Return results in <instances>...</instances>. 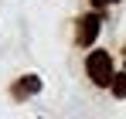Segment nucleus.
<instances>
[{
  "label": "nucleus",
  "mask_w": 126,
  "mask_h": 119,
  "mask_svg": "<svg viewBox=\"0 0 126 119\" xmlns=\"http://www.w3.org/2000/svg\"><path fill=\"white\" fill-rule=\"evenodd\" d=\"M109 89H112V95H116V99H126V72H116V78H112Z\"/></svg>",
  "instance_id": "obj_4"
},
{
  "label": "nucleus",
  "mask_w": 126,
  "mask_h": 119,
  "mask_svg": "<svg viewBox=\"0 0 126 119\" xmlns=\"http://www.w3.org/2000/svg\"><path fill=\"white\" fill-rule=\"evenodd\" d=\"M95 7H109V3H119V0H92Z\"/></svg>",
  "instance_id": "obj_5"
},
{
  "label": "nucleus",
  "mask_w": 126,
  "mask_h": 119,
  "mask_svg": "<svg viewBox=\"0 0 126 119\" xmlns=\"http://www.w3.org/2000/svg\"><path fill=\"white\" fill-rule=\"evenodd\" d=\"M41 89H44V85H41V78H38V75H21V78L10 85V99L27 102V99H34Z\"/></svg>",
  "instance_id": "obj_3"
},
{
  "label": "nucleus",
  "mask_w": 126,
  "mask_h": 119,
  "mask_svg": "<svg viewBox=\"0 0 126 119\" xmlns=\"http://www.w3.org/2000/svg\"><path fill=\"white\" fill-rule=\"evenodd\" d=\"M85 72H89V82L99 85V89H109L112 78H116V72H112V58H109L106 51H89V58H85Z\"/></svg>",
  "instance_id": "obj_1"
},
{
  "label": "nucleus",
  "mask_w": 126,
  "mask_h": 119,
  "mask_svg": "<svg viewBox=\"0 0 126 119\" xmlns=\"http://www.w3.org/2000/svg\"><path fill=\"white\" fill-rule=\"evenodd\" d=\"M99 27H102V17H99V14H82V17H79V27H75V44H79V48L95 44Z\"/></svg>",
  "instance_id": "obj_2"
}]
</instances>
